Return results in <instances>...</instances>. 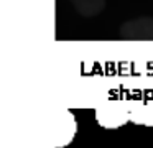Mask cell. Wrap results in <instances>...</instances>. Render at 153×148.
Wrapping results in <instances>:
<instances>
[{
	"instance_id": "3957f363",
	"label": "cell",
	"mask_w": 153,
	"mask_h": 148,
	"mask_svg": "<svg viewBox=\"0 0 153 148\" xmlns=\"http://www.w3.org/2000/svg\"><path fill=\"white\" fill-rule=\"evenodd\" d=\"M120 36L125 39H153V18L138 16L120 26Z\"/></svg>"
},
{
	"instance_id": "7a4b0ae2",
	"label": "cell",
	"mask_w": 153,
	"mask_h": 148,
	"mask_svg": "<svg viewBox=\"0 0 153 148\" xmlns=\"http://www.w3.org/2000/svg\"><path fill=\"white\" fill-rule=\"evenodd\" d=\"M77 133V120L71 110L64 109L59 112L54 127V148H66L71 145Z\"/></svg>"
},
{
	"instance_id": "6da1fadb",
	"label": "cell",
	"mask_w": 153,
	"mask_h": 148,
	"mask_svg": "<svg viewBox=\"0 0 153 148\" xmlns=\"http://www.w3.org/2000/svg\"><path fill=\"white\" fill-rule=\"evenodd\" d=\"M96 122L105 130H117L130 122V109L122 102H105L96 107Z\"/></svg>"
},
{
	"instance_id": "5b68a950",
	"label": "cell",
	"mask_w": 153,
	"mask_h": 148,
	"mask_svg": "<svg viewBox=\"0 0 153 148\" xmlns=\"http://www.w3.org/2000/svg\"><path fill=\"white\" fill-rule=\"evenodd\" d=\"M71 2L77 10V13L87 18L99 15L105 7V0H71Z\"/></svg>"
},
{
	"instance_id": "277c9868",
	"label": "cell",
	"mask_w": 153,
	"mask_h": 148,
	"mask_svg": "<svg viewBox=\"0 0 153 148\" xmlns=\"http://www.w3.org/2000/svg\"><path fill=\"white\" fill-rule=\"evenodd\" d=\"M130 122L142 127H153V104H135L130 109Z\"/></svg>"
}]
</instances>
